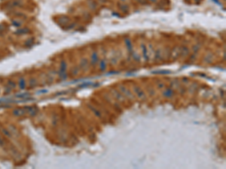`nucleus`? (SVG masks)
<instances>
[{"label":"nucleus","mask_w":226,"mask_h":169,"mask_svg":"<svg viewBox=\"0 0 226 169\" xmlns=\"http://www.w3.org/2000/svg\"><path fill=\"white\" fill-rule=\"evenodd\" d=\"M18 86L21 90L25 89L26 88V83H25V80L23 78H20L19 79V82H18Z\"/></svg>","instance_id":"7"},{"label":"nucleus","mask_w":226,"mask_h":169,"mask_svg":"<svg viewBox=\"0 0 226 169\" xmlns=\"http://www.w3.org/2000/svg\"><path fill=\"white\" fill-rule=\"evenodd\" d=\"M88 106L89 109L90 110L93 112V114L95 115V117H97L99 118V119H101V118L103 117V114H102L101 111H100L97 108L93 106L92 105H88Z\"/></svg>","instance_id":"5"},{"label":"nucleus","mask_w":226,"mask_h":169,"mask_svg":"<svg viewBox=\"0 0 226 169\" xmlns=\"http://www.w3.org/2000/svg\"><path fill=\"white\" fill-rule=\"evenodd\" d=\"M133 90L136 93L137 97L139 99L143 100L146 99V94H145V92H143V90H141L139 87H133Z\"/></svg>","instance_id":"3"},{"label":"nucleus","mask_w":226,"mask_h":169,"mask_svg":"<svg viewBox=\"0 0 226 169\" xmlns=\"http://www.w3.org/2000/svg\"><path fill=\"white\" fill-rule=\"evenodd\" d=\"M162 96L165 99H173L174 97V91H173V90L170 89V88H167L164 90H163Z\"/></svg>","instance_id":"4"},{"label":"nucleus","mask_w":226,"mask_h":169,"mask_svg":"<svg viewBox=\"0 0 226 169\" xmlns=\"http://www.w3.org/2000/svg\"><path fill=\"white\" fill-rule=\"evenodd\" d=\"M99 69L101 71H105L106 69V64L104 60H102L99 63Z\"/></svg>","instance_id":"9"},{"label":"nucleus","mask_w":226,"mask_h":169,"mask_svg":"<svg viewBox=\"0 0 226 169\" xmlns=\"http://www.w3.org/2000/svg\"><path fill=\"white\" fill-rule=\"evenodd\" d=\"M98 60V57H97V53H94L91 56V63L92 64H96Z\"/></svg>","instance_id":"8"},{"label":"nucleus","mask_w":226,"mask_h":169,"mask_svg":"<svg viewBox=\"0 0 226 169\" xmlns=\"http://www.w3.org/2000/svg\"><path fill=\"white\" fill-rule=\"evenodd\" d=\"M27 110L24 108H19V109H15L13 110V114L16 117H20L23 116L26 114Z\"/></svg>","instance_id":"6"},{"label":"nucleus","mask_w":226,"mask_h":169,"mask_svg":"<svg viewBox=\"0 0 226 169\" xmlns=\"http://www.w3.org/2000/svg\"><path fill=\"white\" fill-rule=\"evenodd\" d=\"M119 89H120V92H122V94L124 96V97L127 99L129 100H133L134 99V96L133 95V93L131 92L130 90H129L125 87V86H123V85H119Z\"/></svg>","instance_id":"1"},{"label":"nucleus","mask_w":226,"mask_h":169,"mask_svg":"<svg viewBox=\"0 0 226 169\" xmlns=\"http://www.w3.org/2000/svg\"><path fill=\"white\" fill-rule=\"evenodd\" d=\"M152 1H153V2H155V0H152Z\"/></svg>","instance_id":"13"},{"label":"nucleus","mask_w":226,"mask_h":169,"mask_svg":"<svg viewBox=\"0 0 226 169\" xmlns=\"http://www.w3.org/2000/svg\"><path fill=\"white\" fill-rule=\"evenodd\" d=\"M0 145H1V146H3V145H4V141L1 139V138H0Z\"/></svg>","instance_id":"12"},{"label":"nucleus","mask_w":226,"mask_h":169,"mask_svg":"<svg viewBox=\"0 0 226 169\" xmlns=\"http://www.w3.org/2000/svg\"><path fill=\"white\" fill-rule=\"evenodd\" d=\"M111 93L112 95V97L115 98V99L118 101H120V102H124L127 100V99L124 97V96L122 93H121V92L118 91V90H111Z\"/></svg>","instance_id":"2"},{"label":"nucleus","mask_w":226,"mask_h":169,"mask_svg":"<svg viewBox=\"0 0 226 169\" xmlns=\"http://www.w3.org/2000/svg\"><path fill=\"white\" fill-rule=\"evenodd\" d=\"M2 131L3 134H4L5 136H7L8 138H11V136H12L11 133V132H9L6 129H2Z\"/></svg>","instance_id":"11"},{"label":"nucleus","mask_w":226,"mask_h":169,"mask_svg":"<svg viewBox=\"0 0 226 169\" xmlns=\"http://www.w3.org/2000/svg\"><path fill=\"white\" fill-rule=\"evenodd\" d=\"M8 86L9 87V88L10 89H14L15 87H16V84H15V83H14V80H9V82H8Z\"/></svg>","instance_id":"10"}]
</instances>
